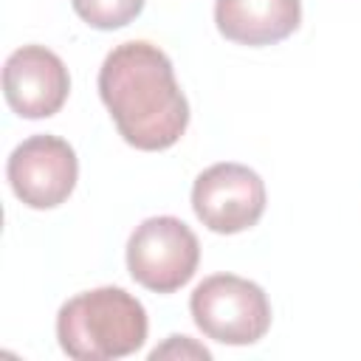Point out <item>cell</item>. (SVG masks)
Here are the masks:
<instances>
[{
    "label": "cell",
    "mask_w": 361,
    "mask_h": 361,
    "mask_svg": "<svg viewBox=\"0 0 361 361\" xmlns=\"http://www.w3.org/2000/svg\"><path fill=\"white\" fill-rule=\"evenodd\" d=\"M147 310L124 288H93L68 299L56 313L59 347L76 361L133 355L147 341Z\"/></svg>",
    "instance_id": "2"
},
{
    "label": "cell",
    "mask_w": 361,
    "mask_h": 361,
    "mask_svg": "<svg viewBox=\"0 0 361 361\" xmlns=\"http://www.w3.org/2000/svg\"><path fill=\"white\" fill-rule=\"evenodd\" d=\"M3 93L23 118H48L62 110L71 93L65 62L45 45H23L3 65Z\"/></svg>",
    "instance_id": "7"
},
{
    "label": "cell",
    "mask_w": 361,
    "mask_h": 361,
    "mask_svg": "<svg viewBox=\"0 0 361 361\" xmlns=\"http://www.w3.org/2000/svg\"><path fill=\"white\" fill-rule=\"evenodd\" d=\"M217 31L240 45H274L302 23L299 0H214Z\"/></svg>",
    "instance_id": "8"
},
{
    "label": "cell",
    "mask_w": 361,
    "mask_h": 361,
    "mask_svg": "<svg viewBox=\"0 0 361 361\" xmlns=\"http://www.w3.org/2000/svg\"><path fill=\"white\" fill-rule=\"evenodd\" d=\"M71 6L90 28L113 31L133 23L141 14L144 0H71Z\"/></svg>",
    "instance_id": "9"
},
{
    "label": "cell",
    "mask_w": 361,
    "mask_h": 361,
    "mask_svg": "<svg viewBox=\"0 0 361 361\" xmlns=\"http://www.w3.org/2000/svg\"><path fill=\"white\" fill-rule=\"evenodd\" d=\"M192 209L209 231H245L257 226L265 212V183L254 169L243 164H214L195 178Z\"/></svg>",
    "instance_id": "5"
},
{
    "label": "cell",
    "mask_w": 361,
    "mask_h": 361,
    "mask_svg": "<svg viewBox=\"0 0 361 361\" xmlns=\"http://www.w3.org/2000/svg\"><path fill=\"white\" fill-rule=\"evenodd\" d=\"M189 310L206 338L231 347L254 344L271 327V302L265 290L237 274L206 276L192 290Z\"/></svg>",
    "instance_id": "3"
},
{
    "label": "cell",
    "mask_w": 361,
    "mask_h": 361,
    "mask_svg": "<svg viewBox=\"0 0 361 361\" xmlns=\"http://www.w3.org/2000/svg\"><path fill=\"white\" fill-rule=\"evenodd\" d=\"M200 262V243L195 231L172 217H149L127 240V268L130 276L155 293H175L183 288Z\"/></svg>",
    "instance_id": "4"
},
{
    "label": "cell",
    "mask_w": 361,
    "mask_h": 361,
    "mask_svg": "<svg viewBox=\"0 0 361 361\" xmlns=\"http://www.w3.org/2000/svg\"><path fill=\"white\" fill-rule=\"evenodd\" d=\"M149 358L152 361H158V358H203V361H209L212 353L206 347L195 344L189 336H169V341L164 347H155L149 353Z\"/></svg>",
    "instance_id": "10"
},
{
    "label": "cell",
    "mask_w": 361,
    "mask_h": 361,
    "mask_svg": "<svg viewBox=\"0 0 361 361\" xmlns=\"http://www.w3.org/2000/svg\"><path fill=\"white\" fill-rule=\"evenodd\" d=\"M99 96L118 135L135 149H169L186 133L189 102L175 79V68L147 39L121 42L104 56Z\"/></svg>",
    "instance_id": "1"
},
{
    "label": "cell",
    "mask_w": 361,
    "mask_h": 361,
    "mask_svg": "<svg viewBox=\"0 0 361 361\" xmlns=\"http://www.w3.org/2000/svg\"><path fill=\"white\" fill-rule=\"evenodd\" d=\"M14 195L31 209H54L65 203L79 178L73 147L59 135H31L14 147L6 166Z\"/></svg>",
    "instance_id": "6"
}]
</instances>
